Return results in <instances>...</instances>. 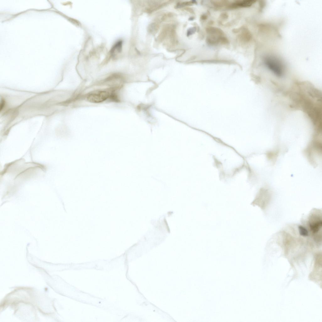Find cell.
<instances>
[{
    "label": "cell",
    "instance_id": "cell-1",
    "mask_svg": "<svg viewBox=\"0 0 322 322\" xmlns=\"http://www.w3.org/2000/svg\"><path fill=\"white\" fill-rule=\"evenodd\" d=\"M264 64L269 70L276 77H283L285 73V67L279 59L273 57L268 56L265 58Z\"/></svg>",
    "mask_w": 322,
    "mask_h": 322
},
{
    "label": "cell",
    "instance_id": "cell-2",
    "mask_svg": "<svg viewBox=\"0 0 322 322\" xmlns=\"http://www.w3.org/2000/svg\"><path fill=\"white\" fill-rule=\"evenodd\" d=\"M109 97L108 92L102 91L93 92L89 94L87 97V100L90 102L97 103L103 102Z\"/></svg>",
    "mask_w": 322,
    "mask_h": 322
},
{
    "label": "cell",
    "instance_id": "cell-3",
    "mask_svg": "<svg viewBox=\"0 0 322 322\" xmlns=\"http://www.w3.org/2000/svg\"><path fill=\"white\" fill-rule=\"evenodd\" d=\"M311 219L309 223L311 230L313 234H316L319 232L321 228V220L320 219L319 217L316 216H313Z\"/></svg>",
    "mask_w": 322,
    "mask_h": 322
},
{
    "label": "cell",
    "instance_id": "cell-4",
    "mask_svg": "<svg viewBox=\"0 0 322 322\" xmlns=\"http://www.w3.org/2000/svg\"><path fill=\"white\" fill-rule=\"evenodd\" d=\"M255 2L256 1L254 0L237 1L231 5V7L232 8H236L237 7H248L251 6L252 4H254Z\"/></svg>",
    "mask_w": 322,
    "mask_h": 322
},
{
    "label": "cell",
    "instance_id": "cell-5",
    "mask_svg": "<svg viewBox=\"0 0 322 322\" xmlns=\"http://www.w3.org/2000/svg\"><path fill=\"white\" fill-rule=\"evenodd\" d=\"M122 41H119L117 42L112 48L110 53L112 57H115L118 54H119L121 52L122 49Z\"/></svg>",
    "mask_w": 322,
    "mask_h": 322
},
{
    "label": "cell",
    "instance_id": "cell-6",
    "mask_svg": "<svg viewBox=\"0 0 322 322\" xmlns=\"http://www.w3.org/2000/svg\"><path fill=\"white\" fill-rule=\"evenodd\" d=\"M298 229L301 235L303 236H308V232L307 230L304 227L300 225L298 227Z\"/></svg>",
    "mask_w": 322,
    "mask_h": 322
},
{
    "label": "cell",
    "instance_id": "cell-7",
    "mask_svg": "<svg viewBox=\"0 0 322 322\" xmlns=\"http://www.w3.org/2000/svg\"><path fill=\"white\" fill-rule=\"evenodd\" d=\"M196 29L194 27L190 29L187 31V35L188 36H190V35L192 34L193 32L195 31Z\"/></svg>",
    "mask_w": 322,
    "mask_h": 322
}]
</instances>
